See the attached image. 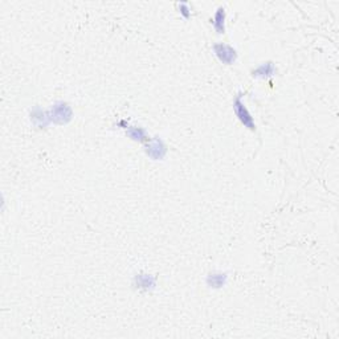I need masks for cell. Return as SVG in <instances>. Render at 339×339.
I'll return each mask as SVG.
<instances>
[{"instance_id": "cell-1", "label": "cell", "mask_w": 339, "mask_h": 339, "mask_svg": "<svg viewBox=\"0 0 339 339\" xmlns=\"http://www.w3.org/2000/svg\"><path fill=\"white\" fill-rule=\"evenodd\" d=\"M49 117L50 122L57 123V125H65L68 122H70L73 117L72 108L66 102H56L52 106V109L49 110Z\"/></svg>"}, {"instance_id": "cell-2", "label": "cell", "mask_w": 339, "mask_h": 339, "mask_svg": "<svg viewBox=\"0 0 339 339\" xmlns=\"http://www.w3.org/2000/svg\"><path fill=\"white\" fill-rule=\"evenodd\" d=\"M241 96H243V94H239L233 101L234 114H236L239 121H240L245 127L254 132V130H256V123H254V119L253 117H252V114L249 113V110L245 108L244 102L241 101Z\"/></svg>"}, {"instance_id": "cell-3", "label": "cell", "mask_w": 339, "mask_h": 339, "mask_svg": "<svg viewBox=\"0 0 339 339\" xmlns=\"http://www.w3.org/2000/svg\"><path fill=\"white\" fill-rule=\"evenodd\" d=\"M214 52L221 63L225 65H232L237 60V52L234 48L224 43H218L214 45Z\"/></svg>"}, {"instance_id": "cell-4", "label": "cell", "mask_w": 339, "mask_h": 339, "mask_svg": "<svg viewBox=\"0 0 339 339\" xmlns=\"http://www.w3.org/2000/svg\"><path fill=\"white\" fill-rule=\"evenodd\" d=\"M146 154L150 157L154 161H159V159H163L167 154V146L161 138L155 137V138L150 139L146 145Z\"/></svg>"}, {"instance_id": "cell-5", "label": "cell", "mask_w": 339, "mask_h": 339, "mask_svg": "<svg viewBox=\"0 0 339 339\" xmlns=\"http://www.w3.org/2000/svg\"><path fill=\"white\" fill-rule=\"evenodd\" d=\"M121 125H125L126 128V135L127 137H130V138L133 139V141H137V142H141V143H145V142H148L150 141V137L147 135V133H146V130L143 127H138V126H132L130 123H126V121H121L119 122Z\"/></svg>"}, {"instance_id": "cell-6", "label": "cell", "mask_w": 339, "mask_h": 339, "mask_svg": "<svg viewBox=\"0 0 339 339\" xmlns=\"http://www.w3.org/2000/svg\"><path fill=\"white\" fill-rule=\"evenodd\" d=\"M134 285L137 286V289L148 292V290L154 289L155 285H157V277L151 276V274L139 273L135 276Z\"/></svg>"}, {"instance_id": "cell-7", "label": "cell", "mask_w": 339, "mask_h": 339, "mask_svg": "<svg viewBox=\"0 0 339 339\" xmlns=\"http://www.w3.org/2000/svg\"><path fill=\"white\" fill-rule=\"evenodd\" d=\"M277 72L276 66L272 61H268V63H264L261 65H258L256 69L252 70V76L256 77V79H269V77L274 76Z\"/></svg>"}, {"instance_id": "cell-8", "label": "cell", "mask_w": 339, "mask_h": 339, "mask_svg": "<svg viewBox=\"0 0 339 339\" xmlns=\"http://www.w3.org/2000/svg\"><path fill=\"white\" fill-rule=\"evenodd\" d=\"M31 121L37 126V127H46L50 123L49 112H44L40 108H35L31 112Z\"/></svg>"}, {"instance_id": "cell-9", "label": "cell", "mask_w": 339, "mask_h": 339, "mask_svg": "<svg viewBox=\"0 0 339 339\" xmlns=\"http://www.w3.org/2000/svg\"><path fill=\"white\" fill-rule=\"evenodd\" d=\"M212 25H214L215 31L218 33H224L225 32V10L223 7H219L216 12L214 15V20H211Z\"/></svg>"}, {"instance_id": "cell-10", "label": "cell", "mask_w": 339, "mask_h": 339, "mask_svg": "<svg viewBox=\"0 0 339 339\" xmlns=\"http://www.w3.org/2000/svg\"><path fill=\"white\" fill-rule=\"evenodd\" d=\"M227 282V273H211L207 277V285L214 289H220Z\"/></svg>"}, {"instance_id": "cell-11", "label": "cell", "mask_w": 339, "mask_h": 339, "mask_svg": "<svg viewBox=\"0 0 339 339\" xmlns=\"http://www.w3.org/2000/svg\"><path fill=\"white\" fill-rule=\"evenodd\" d=\"M178 7L181 16L186 17V19H188V17L191 16V11H190V7H188L187 3H180L178 4Z\"/></svg>"}]
</instances>
